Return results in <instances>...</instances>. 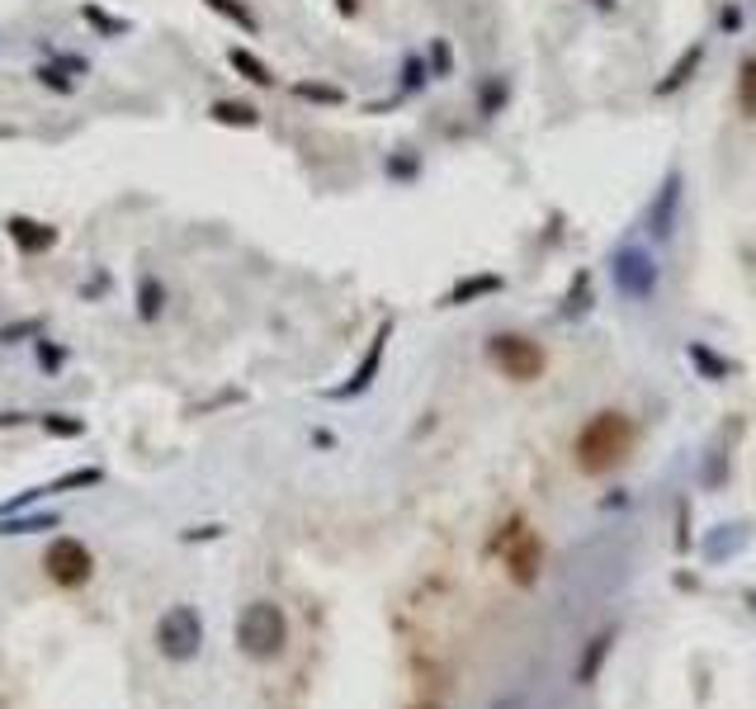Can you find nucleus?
<instances>
[{"label": "nucleus", "mask_w": 756, "mask_h": 709, "mask_svg": "<svg viewBox=\"0 0 756 709\" xmlns=\"http://www.w3.org/2000/svg\"><path fill=\"white\" fill-rule=\"evenodd\" d=\"M421 709H425V705H421Z\"/></svg>", "instance_id": "c85d7f7f"}, {"label": "nucleus", "mask_w": 756, "mask_h": 709, "mask_svg": "<svg viewBox=\"0 0 756 709\" xmlns=\"http://www.w3.org/2000/svg\"><path fill=\"white\" fill-rule=\"evenodd\" d=\"M209 114L218 123H227V129H260V109L246 104V100H218Z\"/></svg>", "instance_id": "2eb2a0df"}, {"label": "nucleus", "mask_w": 756, "mask_h": 709, "mask_svg": "<svg viewBox=\"0 0 756 709\" xmlns=\"http://www.w3.org/2000/svg\"><path fill=\"white\" fill-rule=\"evenodd\" d=\"M162 308H166V284L156 275H142L137 279V318L156 322V318H162Z\"/></svg>", "instance_id": "dca6fc26"}, {"label": "nucleus", "mask_w": 756, "mask_h": 709, "mask_svg": "<svg viewBox=\"0 0 756 709\" xmlns=\"http://www.w3.org/2000/svg\"><path fill=\"white\" fill-rule=\"evenodd\" d=\"M497 554H501V563H507V573H511V581L515 587H534L540 581V567H544V540L534 534L525 520H507V530L497 534Z\"/></svg>", "instance_id": "20e7f679"}, {"label": "nucleus", "mask_w": 756, "mask_h": 709, "mask_svg": "<svg viewBox=\"0 0 756 709\" xmlns=\"http://www.w3.org/2000/svg\"><path fill=\"white\" fill-rule=\"evenodd\" d=\"M737 109H743V119L756 123V53L737 62Z\"/></svg>", "instance_id": "f3484780"}, {"label": "nucleus", "mask_w": 756, "mask_h": 709, "mask_svg": "<svg viewBox=\"0 0 756 709\" xmlns=\"http://www.w3.org/2000/svg\"><path fill=\"white\" fill-rule=\"evenodd\" d=\"M203 5H209L213 14H223V20H232L242 34H260V20L242 5V0H203Z\"/></svg>", "instance_id": "a211bd4d"}, {"label": "nucleus", "mask_w": 756, "mask_h": 709, "mask_svg": "<svg viewBox=\"0 0 756 709\" xmlns=\"http://www.w3.org/2000/svg\"><path fill=\"white\" fill-rule=\"evenodd\" d=\"M507 289V279L501 275H468V279H459L449 289V298H445V308H464L468 298H482V293H501Z\"/></svg>", "instance_id": "ddd939ff"}, {"label": "nucleus", "mask_w": 756, "mask_h": 709, "mask_svg": "<svg viewBox=\"0 0 756 709\" xmlns=\"http://www.w3.org/2000/svg\"><path fill=\"white\" fill-rule=\"evenodd\" d=\"M431 62H435V76H449V67H454V57H449V47H445V43H435V47H431Z\"/></svg>", "instance_id": "a878e982"}, {"label": "nucleus", "mask_w": 756, "mask_h": 709, "mask_svg": "<svg viewBox=\"0 0 756 709\" xmlns=\"http://www.w3.org/2000/svg\"><path fill=\"white\" fill-rule=\"evenodd\" d=\"M34 76H38V81H43V86H53V90H62V95H71V90H76V86H71V81H67V76H62L57 67H38Z\"/></svg>", "instance_id": "b1692460"}, {"label": "nucleus", "mask_w": 756, "mask_h": 709, "mask_svg": "<svg viewBox=\"0 0 756 709\" xmlns=\"http://www.w3.org/2000/svg\"><path fill=\"white\" fill-rule=\"evenodd\" d=\"M81 14H86V20H94V24H100V29H104V34H123V29H129V24H123V20H109V14H104V10H94V5H86Z\"/></svg>", "instance_id": "393cba45"}, {"label": "nucleus", "mask_w": 756, "mask_h": 709, "mask_svg": "<svg viewBox=\"0 0 756 709\" xmlns=\"http://www.w3.org/2000/svg\"><path fill=\"white\" fill-rule=\"evenodd\" d=\"M704 67V43H690L681 57H676V67L662 76L657 81V95H676V90H686L690 81H696V71Z\"/></svg>", "instance_id": "9b49d317"}, {"label": "nucleus", "mask_w": 756, "mask_h": 709, "mask_svg": "<svg viewBox=\"0 0 756 709\" xmlns=\"http://www.w3.org/2000/svg\"><path fill=\"white\" fill-rule=\"evenodd\" d=\"M610 270H614V289H620L629 303H648V298H653V289H657V261L643 246H620L610 256Z\"/></svg>", "instance_id": "423d86ee"}, {"label": "nucleus", "mask_w": 756, "mask_h": 709, "mask_svg": "<svg viewBox=\"0 0 756 709\" xmlns=\"http://www.w3.org/2000/svg\"><path fill=\"white\" fill-rule=\"evenodd\" d=\"M676 209H681V170H671V176L662 180L653 209H648V232L657 236V242H667V236L676 232Z\"/></svg>", "instance_id": "1a4fd4ad"}, {"label": "nucleus", "mask_w": 756, "mask_h": 709, "mask_svg": "<svg viewBox=\"0 0 756 709\" xmlns=\"http://www.w3.org/2000/svg\"><path fill=\"white\" fill-rule=\"evenodd\" d=\"M610 649H614V629H605V634H596L587 643V653H581V662H577V682L581 686H591L596 676H601V662L610 657Z\"/></svg>", "instance_id": "4468645a"}, {"label": "nucleus", "mask_w": 756, "mask_h": 709, "mask_svg": "<svg viewBox=\"0 0 756 709\" xmlns=\"http://www.w3.org/2000/svg\"><path fill=\"white\" fill-rule=\"evenodd\" d=\"M5 236L24 251V256H43V251L57 246V228L38 223V218H24V213H10L5 218Z\"/></svg>", "instance_id": "9d476101"}, {"label": "nucleus", "mask_w": 756, "mask_h": 709, "mask_svg": "<svg viewBox=\"0 0 756 709\" xmlns=\"http://www.w3.org/2000/svg\"><path fill=\"white\" fill-rule=\"evenodd\" d=\"M43 573H47L53 587L76 591V587H86L90 581L94 558H90V549L81 540H53L47 544V554H43Z\"/></svg>", "instance_id": "0eeeda50"}, {"label": "nucleus", "mask_w": 756, "mask_h": 709, "mask_svg": "<svg viewBox=\"0 0 756 709\" xmlns=\"http://www.w3.org/2000/svg\"><path fill=\"white\" fill-rule=\"evenodd\" d=\"M156 649L170 662H194L203 649V620L194 606H170L162 620H156Z\"/></svg>", "instance_id": "39448f33"}, {"label": "nucleus", "mask_w": 756, "mask_h": 709, "mask_svg": "<svg viewBox=\"0 0 756 709\" xmlns=\"http://www.w3.org/2000/svg\"><path fill=\"white\" fill-rule=\"evenodd\" d=\"M336 10L345 14V20H355V14H359V0H336Z\"/></svg>", "instance_id": "bb28decb"}, {"label": "nucleus", "mask_w": 756, "mask_h": 709, "mask_svg": "<svg viewBox=\"0 0 756 709\" xmlns=\"http://www.w3.org/2000/svg\"><path fill=\"white\" fill-rule=\"evenodd\" d=\"M487 359H492V369L501 378H515V384H534L548 369L544 345L525 336V331H492L487 336Z\"/></svg>", "instance_id": "7ed1b4c3"}, {"label": "nucleus", "mask_w": 756, "mask_h": 709, "mask_svg": "<svg viewBox=\"0 0 756 709\" xmlns=\"http://www.w3.org/2000/svg\"><path fill=\"white\" fill-rule=\"evenodd\" d=\"M690 365H696V369H704L709 378H729V359H723V355H714V351H709V345H690Z\"/></svg>", "instance_id": "aec40b11"}, {"label": "nucleus", "mask_w": 756, "mask_h": 709, "mask_svg": "<svg viewBox=\"0 0 756 709\" xmlns=\"http://www.w3.org/2000/svg\"><path fill=\"white\" fill-rule=\"evenodd\" d=\"M591 308V275L587 270H581L577 279H572V289H567V318H581V312H587Z\"/></svg>", "instance_id": "412c9836"}, {"label": "nucleus", "mask_w": 756, "mask_h": 709, "mask_svg": "<svg viewBox=\"0 0 756 709\" xmlns=\"http://www.w3.org/2000/svg\"><path fill=\"white\" fill-rule=\"evenodd\" d=\"M289 643V620L275 601H251L236 620V649H242L251 662H275Z\"/></svg>", "instance_id": "f03ea898"}, {"label": "nucleus", "mask_w": 756, "mask_h": 709, "mask_svg": "<svg viewBox=\"0 0 756 709\" xmlns=\"http://www.w3.org/2000/svg\"><path fill=\"white\" fill-rule=\"evenodd\" d=\"M43 431H53V435H81V431H86V421H67V417H43Z\"/></svg>", "instance_id": "5701e85b"}, {"label": "nucleus", "mask_w": 756, "mask_h": 709, "mask_svg": "<svg viewBox=\"0 0 756 709\" xmlns=\"http://www.w3.org/2000/svg\"><path fill=\"white\" fill-rule=\"evenodd\" d=\"M634 421H629L624 412H596L587 425L577 431V468L587 473V478H601V473H614L624 459H629V450H634Z\"/></svg>", "instance_id": "f257e3e1"}, {"label": "nucleus", "mask_w": 756, "mask_h": 709, "mask_svg": "<svg viewBox=\"0 0 756 709\" xmlns=\"http://www.w3.org/2000/svg\"><path fill=\"white\" fill-rule=\"evenodd\" d=\"M227 62H232V71H236V76H246L251 86H260V90H275V86H279V76H275L270 67H265V62H260L256 53H251V47H227Z\"/></svg>", "instance_id": "f8f14e48"}, {"label": "nucleus", "mask_w": 756, "mask_h": 709, "mask_svg": "<svg viewBox=\"0 0 756 709\" xmlns=\"http://www.w3.org/2000/svg\"><path fill=\"white\" fill-rule=\"evenodd\" d=\"M298 100H318V104H341L345 100V90L336 86H318V81H303V86H293Z\"/></svg>", "instance_id": "4be33fe9"}, {"label": "nucleus", "mask_w": 756, "mask_h": 709, "mask_svg": "<svg viewBox=\"0 0 756 709\" xmlns=\"http://www.w3.org/2000/svg\"><path fill=\"white\" fill-rule=\"evenodd\" d=\"M587 5H596V10H605V14H610L614 5H620V0H587Z\"/></svg>", "instance_id": "cd10ccee"}, {"label": "nucleus", "mask_w": 756, "mask_h": 709, "mask_svg": "<svg viewBox=\"0 0 756 709\" xmlns=\"http://www.w3.org/2000/svg\"><path fill=\"white\" fill-rule=\"evenodd\" d=\"M388 336H392V318L388 322H378L374 331V341H369V355L359 359V369L351 374V384H341V388H331V398H359L374 378H378V365H383V351H388Z\"/></svg>", "instance_id": "6e6552de"}, {"label": "nucleus", "mask_w": 756, "mask_h": 709, "mask_svg": "<svg viewBox=\"0 0 756 709\" xmlns=\"http://www.w3.org/2000/svg\"><path fill=\"white\" fill-rule=\"evenodd\" d=\"M737 544H747V525H723L719 540H709V544H704V558H714V563H719V558H729Z\"/></svg>", "instance_id": "6ab92c4d"}]
</instances>
